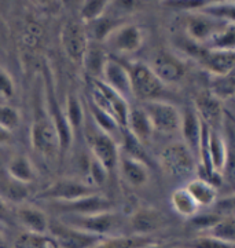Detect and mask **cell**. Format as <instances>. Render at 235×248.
Wrapping results in <instances>:
<instances>
[{
    "mask_svg": "<svg viewBox=\"0 0 235 248\" xmlns=\"http://www.w3.org/2000/svg\"><path fill=\"white\" fill-rule=\"evenodd\" d=\"M140 248H171V247H165V246H161V244H156V243H148L146 246H143V247Z\"/></svg>",
    "mask_w": 235,
    "mask_h": 248,
    "instance_id": "obj_39",
    "label": "cell"
},
{
    "mask_svg": "<svg viewBox=\"0 0 235 248\" xmlns=\"http://www.w3.org/2000/svg\"><path fill=\"white\" fill-rule=\"evenodd\" d=\"M151 243L148 236H113L101 240L92 248H140Z\"/></svg>",
    "mask_w": 235,
    "mask_h": 248,
    "instance_id": "obj_28",
    "label": "cell"
},
{
    "mask_svg": "<svg viewBox=\"0 0 235 248\" xmlns=\"http://www.w3.org/2000/svg\"><path fill=\"white\" fill-rule=\"evenodd\" d=\"M65 119L69 124L72 133L77 131L78 128L84 125V112H83V105L80 99L74 95H70L66 101V110L63 112Z\"/></svg>",
    "mask_w": 235,
    "mask_h": 248,
    "instance_id": "obj_31",
    "label": "cell"
},
{
    "mask_svg": "<svg viewBox=\"0 0 235 248\" xmlns=\"http://www.w3.org/2000/svg\"><path fill=\"white\" fill-rule=\"evenodd\" d=\"M209 93L221 102L234 97V73L226 76H212Z\"/></svg>",
    "mask_w": 235,
    "mask_h": 248,
    "instance_id": "obj_30",
    "label": "cell"
},
{
    "mask_svg": "<svg viewBox=\"0 0 235 248\" xmlns=\"http://www.w3.org/2000/svg\"><path fill=\"white\" fill-rule=\"evenodd\" d=\"M107 58H109V55L106 54L102 47L88 46V50L84 55L81 66H84L89 79H99L101 78V73H102V69H103Z\"/></svg>",
    "mask_w": 235,
    "mask_h": 248,
    "instance_id": "obj_24",
    "label": "cell"
},
{
    "mask_svg": "<svg viewBox=\"0 0 235 248\" xmlns=\"http://www.w3.org/2000/svg\"><path fill=\"white\" fill-rule=\"evenodd\" d=\"M55 207L58 208V211H61L62 215H91L112 211L113 203L106 196L95 193L77 199L74 202L55 203Z\"/></svg>",
    "mask_w": 235,
    "mask_h": 248,
    "instance_id": "obj_14",
    "label": "cell"
},
{
    "mask_svg": "<svg viewBox=\"0 0 235 248\" xmlns=\"http://www.w3.org/2000/svg\"><path fill=\"white\" fill-rule=\"evenodd\" d=\"M102 43L113 53L132 54L143 45V33L142 29L133 24H120L104 37Z\"/></svg>",
    "mask_w": 235,
    "mask_h": 248,
    "instance_id": "obj_11",
    "label": "cell"
},
{
    "mask_svg": "<svg viewBox=\"0 0 235 248\" xmlns=\"http://www.w3.org/2000/svg\"><path fill=\"white\" fill-rule=\"evenodd\" d=\"M86 128V140L88 148L91 152V156L106 170L107 174H110L117 167L118 160V146L112 137L102 133L95 124L88 123L83 125Z\"/></svg>",
    "mask_w": 235,
    "mask_h": 248,
    "instance_id": "obj_2",
    "label": "cell"
},
{
    "mask_svg": "<svg viewBox=\"0 0 235 248\" xmlns=\"http://www.w3.org/2000/svg\"><path fill=\"white\" fill-rule=\"evenodd\" d=\"M61 221L102 239L110 237L120 228L121 223L120 217L113 211L91 215H63V219Z\"/></svg>",
    "mask_w": 235,
    "mask_h": 248,
    "instance_id": "obj_3",
    "label": "cell"
},
{
    "mask_svg": "<svg viewBox=\"0 0 235 248\" xmlns=\"http://www.w3.org/2000/svg\"><path fill=\"white\" fill-rule=\"evenodd\" d=\"M3 243H4V241H3V236H1V233H0V248L3 247Z\"/></svg>",
    "mask_w": 235,
    "mask_h": 248,
    "instance_id": "obj_40",
    "label": "cell"
},
{
    "mask_svg": "<svg viewBox=\"0 0 235 248\" xmlns=\"http://www.w3.org/2000/svg\"><path fill=\"white\" fill-rule=\"evenodd\" d=\"M7 171L10 177L14 179V182L21 185L30 184L35 179V170L30 160L26 156H15L14 159L10 160Z\"/></svg>",
    "mask_w": 235,
    "mask_h": 248,
    "instance_id": "obj_25",
    "label": "cell"
},
{
    "mask_svg": "<svg viewBox=\"0 0 235 248\" xmlns=\"http://www.w3.org/2000/svg\"><path fill=\"white\" fill-rule=\"evenodd\" d=\"M89 86H91V104H94L110 117H113L116 123L121 128H125L131 108L128 105V101L124 99L120 94H117L110 87H107L102 80L89 79Z\"/></svg>",
    "mask_w": 235,
    "mask_h": 248,
    "instance_id": "obj_1",
    "label": "cell"
},
{
    "mask_svg": "<svg viewBox=\"0 0 235 248\" xmlns=\"http://www.w3.org/2000/svg\"><path fill=\"white\" fill-rule=\"evenodd\" d=\"M122 181L133 187L143 186L148 181V167L143 160L130 156L124 152L118 153L117 167Z\"/></svg>",
    "mask_w": 235,
    "mask_h": 248,
    "instance_id": "obj_16",
    "label": "cell"
},
{
    "mask_svg": "<svg viewBox=\"0 0 235 248\" xmlns=\"http://www.w3.org/2000/svg\"><path fill=\"white\" fill-rule=\"evenodd\" d=\"M148 66L157 76V79L160 80L164 86L179 81L184 75V68H183L182 62L168 53L157 54Z\"/></svg>",
    "mask_w": 235,
    "mask_h": 248,
    "instance_id": "obj_18",
    "label": "cell"
},
{
    "mask_svg": "<svg viewBox=\"0 0 235 248\" xmlns=\"http://www.w3.org/2000/svg\"><path fill=\"white\" fill-rule=\"evenodd\" d=\"M164 223V217L154 208H142L131 217V226L136 236H148L158 231Z\"/></svg>",
    "mask_w": 235,
    "mask_h": 248,
    "instance_id": "obj_21",
    "label": "cell"
},
{
    "mask_svg": "<svg viewBox=\"0 0 235 248\" xmlns=\"http://www.w3.org/2000/svg\"><path fill=\"white\" fill-rule=\"evenodd\" d=\"M110 4V1L107 0H88L83 3V7L80 11V17L81 22L86 24H92L98 21L99 18L104 16V11L107 9V6Z\"/></svg>",
    "mask_w": 235,
    "mask_h": 248,
    "instance_id": "obj_32",
    "label": "cell"
},
{
    "mask_svg": "<svg viewBox=\"0 0 235 248\" xmlns=\"http://www.w3.org/2000/svg\"><path fill=\"white\" fill-rule=\"evenodd\" d=\"M47 233L55 240L58 248H92L101 240H103L102 237L73 228L61 219L50 222Z\"/></svg>",
    "mask_w": 235,
    "mask_h": 248,
    "instance_id": "obj_7",
    "label": "cell"
},
{
    "mask_svg": "<svg viewBox=\"0 0 235 248\" xmlns=\"http://www.w3.org/2000/svg\"><path fill=\"white\" fill-rule=\"evenodd\" d=\"M61 46L70 61L81 65L89 46L86 25L77 21L66 22L61 31Z\"/></svg>",
    "mask_w": 235,
    "mask_h": 248,
    "instance_id": "obj_9",
    "label": "cell"
},
{
    "mask_svg": "<svg viewBox=\"0 0 235 248\" xmlns=\"http://www.w3.org/2000/svg\"><path fill=\"white\" fill-rule=\"evenodd\" d=\"M210 237L221 240L224 243L234 244L235 241V221L233 215H224L219 219L206 233Z\"/></svg>",
    "mask_w": 235,
    "mask_h": 248,
    "instance_id": "obj_29",
    "label": "cell"
},
{
    "mask_svg": "<svg viewBox=\"0 0 235 248\" xmlns=\"http://www.w3.org/2000/svg\"><path fill=\"white\" fill-rule=\"evenodd\" d=\"M171 204L174 210L184 218H191L198 211V204L194 202L186 187H179L171 195Z\"/></svg>",
    "mask_w": 235,
    "mask_h": 248,
    "instance_id": "obj_26",
    "label": "cell"
},
{
    "mask_svg": "<svg viewBox=\"0 0 235 248\" xmlns=\"http://www.w3.org/2000/svg\"><path fill=\"white\" fill-rule=\"evenodd\" d=\"M98 193L96 187L91 184H86L76 179H61L54 182L40 193V199H48L54 203H68L81 197Z\"/></svg>",
    "mask_w": 235,
    "mask_h": 248,
    "instance_id": "obj_10",
    "label": "cell"
},
{
    "mask_svg": "<svg viewBox=\"0 0 235 248\" xmlns=\"http://www.w3.org/2000/svg\"><path fill=\"white\" fill-rule=\"evenodd\" d=\"M14 94V83L6 71L0 69V95L10 98Z\"/></svg>",
    "mask_w": 235,
    "mask_h": 248,
    "instance_id": "obj_35",
    "label": "cell"
},
{
    "mask_svg": "<svg viewBox=\"0 0 235 248\" xmlns=\"http://www.w3.org/2000/svg\"><path fill=\"white\" fill-rule=\"evenodd\" d=\"M99 80H102L107 87H110L117 94H120L124 99L128 101V98L132 97L131 79L127 65L124 62L118 61L117 58H113V57L107 58Z\"/></svg>",
    "mask_w": 235,
    "mask_h": 248,
    "instance_id": "obj_13",
    "label": "cell"
},
{
    "mask_svg": "<svg viewBox=\"0 0 235 248\" xmlns=\"http://www.w3.org/2000/svg\"><path fill=\"white\" fill-rule=\"evenodd\" d=\"M204 125L198 115L191 108H187L182 113V123H180V133H182L183 143L189 148V151L194 155V157H198L200 153Z\"/></svg>",
    "mask_w": 235,
    "mask_h": 248,
    "instance_id": "obj_17",
    "label": "cell"
},
{
    "mask_svg": "<svg viewBox=\"0 0 235 248\" xmlns=\"http://www.w3.org/2000/svg\"><path fill=\"white\" fill-rule=\"evenodd\" d=\"M10 140H11V133L0 127V145L7 143V142H10Z\"/></svg>",
    "mask_w": 235,
    "mask_h": 248,
    "instance_id": "obj_38",
    "label": "cell"
},
{
    "mask_svg": "<svg viewBox=\"0 0 235 248\" xmlns=\"http://www.w3.org/2000/svg\"><path fill=\"white\" fill-rule=\"evenodd\" d=\"M17 219L26 232L32 233H47L50 221L47 215L33 205H21L17 208Z\"/></svg>",
    "mask_w": 235,
    "mask_h": 248,
    "instance_id": "obj_22",
    "label": "cell"
},
{
    "mask_svg": "<svg viewBox=\"0 0 235 248\" xmlns=\"http://www.w3.org/2000/svg\"><path fill=\"white\" fill-rule=\"evenodd\" d=\"M127 69L130 73L132 97L148 102L157 101L162 94L165 86L157 79V76L150 69L147 63L135 62L132 65H127Z\"/></svg>",
    "mask_w": 235,
    "mask_h": 248,
    "instance_id": "obj_4",
    "label": "cell"
},
{
    "mask_svg": "<svg viewBox=\"0 0 235 248\" xmlns=\"http://www.w3.org/2000/svg\"><path fill=\"white\" fill-rule=\"evenodd\" d=\"M30 141L33 149L44 156H55L58 152H61L59 135L51 117L36 119L30 131Z\"/></svg>",
    "mask_w": 235,
    "mask_h": 248,
    "instance_id": "obj_12",
    "label": "cell"
},
{
    "mask_svg": "<svg viewBox=\"0 0 235 248\" xmlns=\"http://www.w3.org/2000/svg\"><path fill=\"white\" fill-rule=\"evenodd\" d=\"M14 248H58V246L48 233L24 232L15 239Z\"/></svg>",
    "mask_w": 235,
    "mask_h": 248,
    "instance_id": "obj_27",
    "label": "cell"
},
{
    "mask_svg": "<svg viewBox=\"0 0 235 248\" xmlns=\"http://www.w3.org/2000/svg\"><path fill=\"white\" fill-rule=\"evenodd\" d=\"M234 22H226L218 18L212 17L206 13L192 11L186 19V33L189 42L194 45H209L212 39L219 35L227 25Z\"/></svg>",
    "mask_w": 235,
    "mask_h": 248,
    "instance_id": "obj_5",
    "label": "cell"
},
{
    "mask_svg": "<svg viewBox=\"0 0 235 248\" xmlns=\"http://www.w3.org/2000/svg\"><path fill=\"white\" fill-rule=\"evenodd\" d=\"M194 110L201 119V122L208 125L209 128L212 125H216L224 115L223 102L213 97L210 93H202L201 95H198L195 99Z\"/></svg>",
    "mask_w": 235,
    "mask_h": 248,
    "instance_id": "obj_20",
    "label": "cell"
},
{
    "mask_svg": "<svg viewBox=\"0 0 235 248\" xmlns=\"http://www.w3.org/2000/svg\"><path fill=\"white\" fill-rule=\"evenodd\" d=\"M186 190L190 193L194 202L198 204V207H209L216 202L218 199V190L213 186L210 181H206L204 178H195L191 179L187 186Z\"/></svg>",
    "mask_w": 235,
    "mask_h": 248,
    "instance_id": "obj_23",
    "label": "cell"
},
{
    "mask_svg": "<svg viewBox=\"0 0 235 248\" xmlns=\"http://www.w3.org/2000/svg\"><path fill=\"white\" fill-rule=\"evenodd\" d=\"M125 130L142 146L147 145L148 142L151 141L153 135H154L153 125L150 123L143 107L130 108Z\"/></svg>",
    "mask_w": 235,
    "mask_h": 248,
    "instance_id": "obj_19",
    "label": "cell"
},
{
    "mask_svg": "<svg viewBox=\"0 0 235 248\" xmlns=\"http://www.w3.org/2000/svg\"><path fill=\"white\" fill-rule=\"evenodd\" d=\"M209 1H169L166 3L168 6H176V7H180L184 10H191L192 11H197V10L205 9L208 6Z\"/></svg>",
    "mask_w": 235,
    "mask_h": 248,
    "instance_id": "obj_36",
    "label": "cell"
},
{
    "mask_svg": "<svg viewBox=\"0 0 235 248\" xmlns=\"http://www.w3.org/2000/svg\"><path fill=\"white\" fill-rule=\"evenodd\" d=\"M180 248H234V244L231 243H224L221 240L210 237L208 234L194 239L190 243H187L186 246H182Z\"/></svg>",
    "mask_w": 235,
    "mask_h": 248,
    "instance_id": "obj_34",
    "label": "cell"
},
{
    "mask_svg": "<svg viewBox=\"0 0 235 248\" xmlns=\"http://www.w3.org/2000/svg\"><path fill=\"white\" fill-rule=\"evenodd\" d=\"M19 123V113L15 108L9 105H1L0 107V127L13 133Z\"/></svg>",
    "mask_w": 235,
    "mask_h": 248,
    "instance_id": "obj_33",
    "label": "cell"
},
{
    "mask_svg": "<svg viewBox=\"0 0 235 248\" xmlns=\"http://www.w3.org/2000/svg\"><path fill=\"white\" fill-rule=\"evenodd\" d=\"M201 65L210 73V76H226L234 73V50H202L198 55Z\"/></svg>",
    "mask_w": 235,
    "mask_h": 248,
    "instance_id": "obj_15",
    "label": "cell"
},
{
    "mask_svg": "<svg viewBox=\"0 0 235 248\" xmlns=\"http://www.w3.org/2000/svg\"><path fill=\"white\" fill-rule=\"evenodd\" d=\"M160 164L166 174L187 175L195 164V157L183 142H172L160 153Z\"/></svg>",
    "mask_w": 235,
    "mask_h": 248,
    "instance_id": "obj_8",
    "label": "cell"
},
{
    "mask_svg": "<svg viewBox=\"0 0 235 248\" xmlns=\"http://www.w3.org/2000/svg\"><path fill=\"white\" fill-rule=\"evenodd\" d=\"M10 221H11V211H10L7 203L0 197V222L10 223Z\"/></svg>",
    "mask_w": 235,
    "mask_h": 248,
    "instance_id": "obj_37",
    "label": "cell"
},
{
    "mask_svg": "<svg viewBox=\"0 0 235 248\" xmlns=\"http://www.w3.org/2000/svg\"><path fill=\"white\" fill-rule=\"evenodd\" d=\"M143 109L153 125L154 133L158 131V133L169 135V134H176L180 131L182 113L172 104H168L160 99L148 101V102H145Z\"/></svg>",
    "mask_w": 235,
    "mask_h": 248,
    "instance_id": "obj_6",
    "label": "cell"
}]
</instances>
